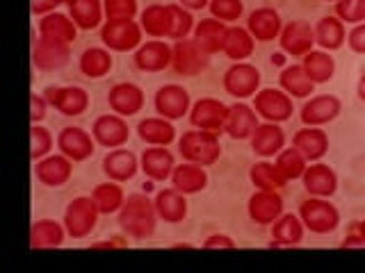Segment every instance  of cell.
Returning <instances> with one entry per match:
<instances>
[{
    "instance_id": "29",
    "label": "cell",
    "mask_w": 365,
    "mask_h": 273,
    "mask_svg": "<svg viewBox=\"0 0 365 273\" xmlns=\"http://www.w3.org/2000/svg\"><path fill=\"white\" fill-rule=\"evenodd\" d=\"M153 203H155L160 221H165V223H180L187 216V198H185V193L174 189V187H171V189H160L155 193Z\"/></svg>"
},
{
    "instance_id": "55",
    "label": "cell",
    "mask_w": 365,
    "mask_h": 273,
    "mask_svg": "<svg viewBox=\"0 0 365 273\" xmlns=\"http://www.w3.org/2000/svg\"><path fill=\"white\" fill-rule=\"evenodd\" d=\"M340 246H342V248H365V239H363L361 232H351Z\"/></svg>"
},
{
    "instance_id": "24",
    "label": "cell",
    "mask_w": 365,
    "mask_h": 273,
    "mask_svg": "<svg viewBox=\"0 0 365 273\" xmlns=\"http://www.w3.org/2000/svg\"><path fill=\"white\" fill-rule=\"evenodd\" d=\"M174 155L167 146H148L140 157V168L144 171L146 178L155 182H165L174 173Z\"/></svg>"
},
{
    "instance_id": "59",
    "label": "cell",
    "mask_w": 365,
    "mask_h": 273,
    "mask_svg": "<svg viewBox=\"0 0 365 273\" xmlns=\"http://www.w3.org/2000/svg\"><path fill=\"white\" fill-rule=\"evenodd\" d=\"M359 232H361V235H363V239H365V219L359 223Z\"/></svg>"
},
{
    "instance_id": "38",
    "label": "cell",
    "mask_w": 365,
    "mask_h": 273,
    "mask_svg": "<svg viewBox=\"0 0 365 273\" xmlns=\"http://www.w3.org/2000/svg\"><path fill=\"white\" fill-rule=\"evenodd\" d=\"M254 46H256V39L251 37V32L247 28L231 26V28H228L222 53L231 62H245L247 57L254 55Z\"/></svg>"
},
{
    "instance_id": "45",
    "label": "cell",
    "mask_w": 365,
    "mask_h": 273,
    "mask_svg": "<svg viewBox=\"0 0 365 273\" xmlns=\"http://www.w3.org/2000/svg\"><path fill=\"white\" fill-rule=\"evenodd\" d=\"M169 11H171V34H169V39H174V41L187 39L190 32H194L192 11L185 9L182 5H169Z\"/></svg>"
},
{
    "instance_id": "12",
    "label": "cell",
    "mask_w": 365,
    "mask_h": 273,
    "mask_svg": "<svg viewBox=\"0 0 365 273\" xmlns=\"http://www.w3.org/2000/svg\"><path fill=\"white\" fill-rule=\"evenodd\" d=\"M153 105L160 117H165L169 121H178L185 117V114H190V107H192L190 91L180 85H163L155 91Z\"/></svg>"
},
{
    "instance_id": "16",
    "label": "cell",
    "mask_w": 365,
    "mask_h": 273,
    "mask_svg": "<svg viewBox=\"0 0 365 273\" xmlns=\"http://www.w3.org/2000/svg\"><path fill=\"white\" fill-rule=\"evenodd\" d=\"M247 212L251 221L258 225H272L283 214V198L279 191L274 189H258L251 193Z\"/></svg>"
},
{
    "instance_id": "13",
    "label": "cell",
    "mask_w": 365,
    "mask_h": 273,
    "mask_svg": "<svg viewBox=\"0 0 365 273\" xmlns=\"http://www.w3.org/2000/svg\"><path fill=\"white\" fill-rule=\"evenodd\" d=\"M57 148H60V153H64L71 162H85V159L94 155L96 139H94V134L78 128V125H68V128H62L60 134H57Z\"/></svg>"
},
{
    "instance_id": "46",
    "label": "cell",
    "mask_w": 365,
    "mask_h": 273,
    "mask_svg": "<svg viewBox=\"0 0 365 273\" xmlns=\"http://www.w3.org/2000/svg\"><path fill=\"white\" fill-rule=\"evenodd\" d=\"M210 14L212 18H220L224 23H235L245 14V3L242 0H210Z\"/></svg>"
},
{
    "instance_id": "48",
    "label": "cell",
    "mask_w": 365,
    "mask_h": 273,
    "mask_svg": "<svg viewBox=\"0 0 365 273\" xmlns=\"http://www.w3.org/2000/svg\"><path fill=\"white\" fill-rule=\"evenodd\" d=\"M30 136H32V151H30V157L34 162H39L46 155H51V148H53V134L41 128L39 123H32L30 128Z\"/></svg>"
},
{
    "instance_id": "51",
    "label": "cell",
    "mask_w": 365,
    "mask_h": 273,
    "mask_svg": "<svg viewBox=\"0 0 365 273\" xmlns=\"http://www.w3.org/2000/svg\"><path fill=\"white\" fill-rule=\"evenodd\" d=\"M32 109H30V121L32 123H41L46 119V112H48L51 107V102L46 100V96H37V94H32Z\"/></svg>"
},
{
    "instance_id": "33",
    "label": "cell",
    "mask_w": 365,
    "mask_h": 273,
    "mask_svg": "<svg viewBox=\"0 0 365 273\" xmlns=\"http://www.w3.org/2000/svg\"><path fill=\"white\" fill-rule=\"evenodd\" d=\"M315 43L319 46L322 50H338L342 43L347 41V30H345V23H342L338 16H322L315 26Z\"/></svg>"
},
{
    "instance_id": "32",
    "label": "cell",
    "mask_w": 365,
    "mask_h": 273,
    "mask_svg": "<svg viewBox=\"0 0 365 273\" xmlns=\"http://www.w3.org/2000/svg\"><path fill=\"white\" fill-rule=\"evenodd\" d=\"M171 187L182 191L185 196L190 193H199L208 187V173H205V166L199 164H176L174 166V173H171Z\"/></svg>"
},
{
    "instance_id": "42",
    "label": "cell",
    "mask_w": 365,
    "mask_h": 273,
    "mask_svg": "<svg viewBox=\"0 0 365 273\" xmlns=\"http://www.w3.org/2000/svg\"><path fill=\"white\" fill-rule=\"evenodd\" d=\"M91 198H94L101 214H114L123 208L125 193L119 182L110 180V182H101V185H96L94 191H91Z\"/></svg>"
},
{
    "instance_id": "6",
    "label": "cell",
    "mask_w": 365,
    "mask_h": 273,
    "mask_svg": "<svg viewBox=\"0 0 365 273\" xmlns=\"http://www.w3.org/2000/svg\"><path fill=\"white\" fill-rule=\"evenodd\" d=\"M174 55H171V68L182 75V77H194L203 73L205 68L210 64V55L205 53L201 46L194 41V39H180V41H174Z\"/></svg>"
},
{
    "instance_id": "41",
    "label": "cell",
    "mask_w": 365,
    "mask_h": 273,
    "mask_svg": "<svg viewBox=\"0 0 365 273\" xmlns=\"http://www.w3.org/2000/svg\"><path fill=\"white\" fill-rule=\"evenodd\" d=\"M112 64H114V60L108 48H87L83 55H80L78 68L85 77L98 80L112 71Z\"/></svg>"
},
{
    "instance_id": "14",
    "label": "cell",
    "mask_w": 365,
    "mask_h": 273,
    "mask_svg": "<svg viewBox=\"0 0 365 273\" xmlns=\"http://www.w3.org/2000/svg\"><path fill=\"white\" fill-rule=\"evenodd\" d=\"M43 96L64 117H80L89 107V94L83 87H46Z\"/></svg>"
},
{
    "instance_id": "35",
    "label": "cell",
    "mask_w": 365,
    "mask_h": 273,
    "mask_svg": "<svg viewBox=\"0 0 365 273\" xmlns=\"http://www.w3.org/2000/svg\"><path fill=\"white\" fill-rule=\"evenodd\" d=\"M68 16L73 18L78 30H94L101 26L106 9H103V0H66Z\"/></svg>"
},
{
    "instance_id": "53",
    "label": "cell",
    "mask_w": 365,
    "mask_h": 273,
    "mask_svg": "<svg viewBox=\"0 0 365 273\" xmlns=\"http://www.w3.org/2000/svg\"><path fill=\"white\" fill-rule=\"evenodd\" d=\"M203 248H235V242L228 235L217 232V235H210L208 239H205Z\"/></svg>"
},
{
    "instance_id": "56",
    "label": "cell",
    "mask_w": 365,
    "mask_h": 273,
    "mask_svg": "<svg viewBox=\"0 0 365 273\" xmlns=\"http://www.w3.org/2000/svg\"><path fill=\"white\" fill-rule=\"evenodd\" d=\"M178 5H182L190 11H197V9H203L210 5V0H178Z\"/></svg>"
},
{
    "instance_id": "49",
    "label": "cell",
    "mask_w": 365,
    "mask_h": 273,
    "mask_svg": "<svg viewBox=\"0 0 365 273\" xmlns=\"http://www.w3.org/2000/svg\"><path fill=\"white\" fill-rule=\"evenodd\" d=\"M106 21L114 18H135L137 16V0H103Z\"/></svg>"
},
{
    "instance_id": "52",
    "label": "cell",
    "mask_w": 365,
    "mask_h": 273,
    "mask_svg": "<svg viewBox=\"0 0 365 273\" xmlns=\"http://www.w3.org/2000/svg\"><path fill=\"white\" fill-rule=\"evenodd\" d=\"M62 3H66V0H32V14L46 16V14H51V11H55Z\"/></svg>"
},
{
    "instance_id": "37",
    "label": "cell",
    "mask_w": 365,
    "mask_h": 273,
    "mask_svg": "<svg viewBox=\"0 0 365 273\" xmlns=\"http://www.w3.org/2000/svg\"><path fill=\"white\" fill-rule=\"evenodd\" d=\"M279 85L285 94L292 96V98H308L315 91V82L306 75L302 64L283 66V71L279 75Z\"/></svg>"
},
{
    "instance_id": "47",
    "label": "cell",
    "mask_w": 365,
    "mask_h": 273,
    "mask_svg": "<svg viewBox=\"0 0 365 273\" xmlns=\"http://www.w3.org/2000/svg\"><path fill=\"white\" fill-rule=\"evenodd\" d=\"M336 16L342 23L359 26L365 21V0H336Z\"/></svg>"
},
{
    "instance_id": "7",
    "label": "cell",
    "mask_w": 365,
    "mask_h": 273,
    "mask_svg": "<svg viewBox=\"0 0 365 273\" xmlns=\"http://www.w3.org/2000/svg\"><path fill=\"white\" fill-rule=\"evenodd\" d=\"M224 91L235 100L256 96L260 89V71L249 62H233L224 73Z\"/></svg>"
},
{
    "instance_id": "9",
    "label": "cell",
    "mask_w": 365,
    "mask_h": 273,
    "mask_svg": "<svg viewBox=\"0 0 365 273\" xmlns=\"http://www.w3.org/2000/svg\"><path fill=\"white\" fill-rule=\"evenodd\" d=\"M71 60V43L57 41L51 37H41L34 39L32 46V64L39 68V71L48 73V71H57L68 64Z\"/></svg>"
},
{
    "instance_id": "57",
    "label": "cell",
    "mask_w": 365,
    "mask_h": 273,
    "mask_svg": "<svg viewBox=\"0 0 365 273\" xmlns=\"http://www.w3.org/2000/svg\"><path fill=\"white\" fill-rule=\"evenodd\" d=\"M356 96H359V100H363V102H365V73L359 77V85H356Z\"/></svg>"
},
{
    "instance_id": "18",
    "label": "cell",
    "mask_w": 365,
    "mask_h": 273,
    "mask_svg": "<svg viewBox=\"0 0 365 273\" xmlns=\"http://www.w3.org/2000/svg\"><path fill=\"white\" fill-rule=\"evenodd\" d=\"M302 185L308 196L331 198L338 191V176L329 164L313 162L306 166L304 176H302Z\"/></svg>"
},
{
    "instance_id": "4",
    "label": "cell",
    "mask_w": 365,
    "mask_h": 273,
    "mask_svg": "<svg viewBox=\"0 0 365 273\" xmlns=\"http://www.w3.org/2000/svg\"><path fill=\"white\" fill-rule=\"evenodd\" d=\"M142 26L135 18H114L106 21L101 28V41L108 50L128 53L142 46Z\"/></svg>"
},
{
    "instance_id": "43",
    "label": "cell",
    "mask_w": 365,
    "mask_h": 273,
    "mask_svg": "<svg viewBox=\"0 0 365 273\" xmlns=\"http://www.w3.org/2000/svg\"><path fill=\"white\" fill-rule=\"evenodd\" d=\"M249 178H251V182H254L256 189H274V191H279L285 182H288L279 171V166L267 162V159H262V162L251 166Z\"/></svg>"
},
{
    "instance_id": "21",
    "label": "cell",
    "mask_w": 365,
    "mask_h": 273,
    "mask_svg": "<svg viewBox=\"0 0 365 273\" xmlns=\"http://www.w3.org/2000/svg\"><path fill=\"white\" fill-rule=\"evenodd\" d=\"M258 128V114L256 109L247 105V102H233L228 105V117L224 123V132L231 136V139H251V134Z\"/></svg>"
},
{
    "instance_id": "17",
    "label": "cell",
    "mask_w": 365,
    "mask_h": 273,
    "mask_svg": "<svg viewBox=\"0 0 365 273\" xmlns=\"http://www.w3.org/2000/svg\"><path fill=\"white\" fill-rule=\"evenodd\" d=\"M342 109V102L338 96L334 94H319V96H313L311 100H306L302 109H299V117H302V123L304 125H327L334 121Z\"/></svg>"
},
{
    "instance_id": "44",
    "label": "cell",
    "mask_w": 365,
    "mask_h": 273,
    "mask_svg": "<svg viewBox=\"0 0 365 273\" xmlns=\"http://www.w3.org/2000/svg\"><path fill=\"white\" fill-rule=\"evenodd\" d=\"M274 164L279 166V171L283 173L285 180H297V178L304 176V171L308 166V159L299 151H297L294 146H288L277 155V162H274Z\"/></svg>"
},
{
    "instance_id": "34",
    "label": "cell",
    "mask_w": 365,
    "mask_h": 273,
    "mask_svg": "<svg viewBox=\"0 0 365 273\" xmlns=\"http://www.w3.org/2000/svg\"><path fill=\"white\" fill-rule=\"evenodd\" d=\"M39 34L41 37L64 41V43H73L78 37V26L68 14H62V11H51V14L41 16V21H39Z\"/></svg>"
},
{
    "instance_id": "5",
    "label": "cell",
    "mask_w": 365,
    "mask_h": 273,
    "mask_svg": "<svg viewBox=\"0 0 365 273\" xmlns=\"http://www.w3.org/2000/svg\"><path fill=\"white\" fill-rule=\"evenodd\" d=\"M98 208L91 196H78L66 205L64 210V228L66 235L73 239H85L98 223Z\"/></svg>"
},
{
    "instance_id": "2",
    "label": "cell",
    "mask_w": 365,
    "mask_h": 273,
    "mask_svg": "<svg viewBox=\"0 0 365 273\" xmlns=\"http://www.w3.org/2000/svg\"><path fill=\"white\" fill-rule=\"evenodd\" d=\"M178 153L182 155L185 162L199 164V166H210L222 157V144L217 132L210 130H187L178 139Z\"/></svg>"
},
{
    "instance_id": "10",
    "label": "cell",
    "mask_w": 365,
    "mask_h": 273,
    "mask_svg": "<svg viewBox=\"0 0 365 273\" xmlns=\"http://www.w3.org/2000/svg\"><path fill=\"white\" fill-rule=\"evenodd\" d=\"M228 117V105L220 98H199L192 102L190 107V123L199 130H210V132H224V123Z\"/></svg>"
},
{
    "instance_id": "27",
    "label": "cell",
    "mask_w": 365,
    "mask_h": 273,
    "mask_svg": "<svg viewBox=\"0 0 365 273\" xmlns=\"http://www.w3.org/2000/svg\"><path fill=\"white\" fill-rule=\"evenodd\" d=\"M292 146L308 159V162H319V159L329 153V134L322 128L306 125V128L294 132Z\"/></svg>"
},
{
    "instance_id": "22",
    "label": "cell",
    "mask_w": 365,
    "mask_h": 273,
    "mask_svg": "<svg viewBox=\"0 0 365 273\" xmlns=\"http://www.w3.org/2000/svg\"><path fill=\"white\" fill-rule=\"evenodd\" d=\"M247 30L251 32V37H254L256 41H262V43L279 39V34L283 30L281 14L274 7H258L249 14Z\"/></svg>"
},
{
    "instance_id": "31",
    "label": "cell",
    "mask_w": 365,
    "mask_h": 273,
    "mask_svg": "<svg viewBox=\"0 0 365 273\" xmlns=\"http://www.w3.org/2000/svg\"><path fill=\"white\" fill-rule=\"evenodd\" d=\"M137 134L148 146H169L176 139V128L169 119L158 114V117H148L137 123Z\"/></svg>"
},
{
    "instance_id": "19",
    "label": "cell",
    "mask_w": 365,
    "mask_h": 273,
    "mask_svg": "<svg viewBox=\"0 0 365 273\" xmlns=\"http://www.w3.org/2000/svg\"><path fill=\"white\" fill-rule=\"evenodd\" d=\"M171 55H174V48L169 43H165L163 39H151L144 41L140 48L135 50V66L144 73H158L165 71L167 66H171Z\"/></svg>"
},
{
    "instance_id": "20",
    "label": "cell",
    "mask_w": 365,
    "mask_h": 273,
    "mask_svg": "<svg viewBox=\"0 0 365 273\" xmlns=\"http://www.w3.org/2000/svg\"><path fill=\"white\" fill-rule=\"evenodd\" d=\"M73 173V162L64 153L46 155L39 162H34V176L43 187H62Z\"/></svg>"
},
{
    "instance_id": "1",
    "label": "cell",
    "mask_w": 365,
    "mask_h": 273,
    "mask_svg": "<svg viewBox=\"0 0 365 273\" xmlns=\"http://www.w3.org/2000/svg\"><path fill=\"white\" fill-rule=\"evenodd\" d=\"M117 221L121 230L133 239H148L155 235L158 228V210L155 203L146 193H128L123 208L117 212Z\"/></svg>"
},
{
    "instance_id": "50",
    "label": "cell",
    "mask_w": 365,
    "mask_h": 273,
    "mask_svg": "<svg viewBox=\"0 0 365 273\" xmlns=\"http://www.w3.org/2000/svg\"><path fill=\"white\" fill-rule=\"evenodd\" d=\"M347 43L354 53L359 55H365V21L359 23V26H354L349 32H347Z\"/></svg>"
},
{
    "instance_id": "3",
    "label": "cell",
    "mask_w": 365,
    "mask_h": 273,
    "mask_svg": "<svg viewBox=\"0 0 365 273\" xmlns=\"http://www.w3.org/2000/svg\"><path fill=\"white\" fill-rule=\"evenodd\" d=\"M299 219L306 230L313 235H329L334 232L340 223V212L331 200L319 196H308L299 205Z\"/></svg>"
},
{
    "instance_id": "60",
    "label": "cell",
    "mask_w": 365,
    "mask_h": 273,
    "mask_svg": "<svg viewBox=\"0 0 365 273\" xmlns=\"http://www.w3.org/2000/svg\"><path fill=\"white\" fill-rule=\"evenodd\" d=\"M324 3H336V0H324Z\"/></svg>"
},
{
    "instance_id": "23",
    "label": "cell",
    "mask_w": 365,
    "mask_h": 273,
    "mask_svg": "<svg viewBox=\"0 0 365 273\" xmlns=\"http://www.w3.org/2000/svg\"><path fill=\"white\" fill-rule=\"evenodd\" d=\"M108 105L119 117H135L144 107V91L133 82H117L108 94Z\"/></svg>"
},
{
    "instance_id": "26",
    "label": "cell",
    "mask_w": 365,
    "mask_h": 273,
    "mask_svg": "<svg viewBox=\"0 0 365 273\" xmlns=\"http://www.w3.org/2000/svg\"><path fill=\"white\" fill-rule=\"evenodd\" d=\"M137 168H140V159H137L133 151H125V148H112L103 157V173L108 176V180L128 182L135 178Z\"/></svg>"
},
{
    "instance_id": "39",
    "label": "cell",
    "mask_w": 365,
    "mask_h": 273,
    "mask_svg": "<svg viewBox=\"0 0 365 273\" xmlns=\"http://www.w3.org/2000/svg\"><path fill=\"white\" fill-rule=\"evenodd\" d=\"M140 26L146 32V37H155V39L169 37L171 34L169 5H148L140 16Z\"/></svg>"
},
{
    "instance_id": "15",
    "label": "cell",
    "mask_w": 365,
    "mask_h": 273,
    "mask_svg": "<svg viewBox=\"0 0 365 273\" xmlns=\"http://www.w3.org/2000/svg\"><path fill=\"white\" fill-rule=\"evenodd\" d=\"M91 134L98 146H106L108 151L112 148H121L130 136V128L125 123V117H119V114H103L91 125Z\"/></svg>"
},
{
    "instance_id": "36",
    "label": "cell",
    "mask_w": 365,
    "mask_h": 273,
    "mask_svg": "<svg viewBox=\"0 0 365 273\" xmlns=\"http://www.w3.org/2000/svg\"><path fill=\"white\" fill-rule=\"evenodd\" d=\"M302 66L306 75L313 80L315 85H324L329 80H334L336 75V60L334 55H329V50H311L302 57Z\"/></svg>"
},
{
    "instance_id": "40",
    "label": "cell",
    "mask_w": 365,
    "mask_h": 273,
    "mask_svg": "<svg viewBox=\"0 0 365 273\" xmlns=\"http://www.w3.org/2000/svg\"><path fill=\"white\" fill-rule=\"evenodd\" d=\"M66 228L53 219H39L30 228V246L32 248H53L64 242Z\"/></svg>"
},
{
    "instance_id": "30",
    "label": "cell",
    "mask_w": 365,
    "mask_h": 273,
    "mask_svg": "<svg viewBox=\"0 0 365 273\" xmlns=\"http://www.w3.org/2000/svg\"><path fill=\"white\" fill-rule=\"evenodd\" d=\"M226 34H228V26L220 18H203L194 26V41H197L201 48L215 55V53H222L224 48V41H226Z\"/></svg>"
},
{
    "instance_id": "58",
    "label": "cell",
    "mask_w": 365,
    "mask_h": 273,
    "mask_svg": "<svg viewBox=\"0 0 365 273\" xmlns=\"http://www.w3.org/2000/svg\"><path fill=\"white\" fill-rule=\"evenodd\" d=\"M174 248H194V246L187 244V242H182V244H174Z\"/></svg>"
},
{
    "instance_id": "8",
    "label": "cell",
    "mask_w": 365,
    "mask_h": 273,
    "mask_svg": "<svg viewBox=\"0 0 365 273\" xmlns=\"http://www.w3.org/2000/svg\"><path fill=\"white\" fill-rule=\"evenodd\" d=\"M254 109L260 119H265L269 123H283L292 119V96L285 94L283 89H258V94L254 96Z\"/></svg>"
},
{
    "instance_id": "25",
    "label": "cell",
    "mask_w": 365,
    "mask_h": 273,
    "mask_svg": "<svg viewBox=\"0 0 365 273\" xmlns=\"http://www.w3.org/2000/svg\"><path fill=\"white\" fill-rule=\"evenodd\" d=\"M285 148V132L279 123H258V128L251 134V151H254L258 157L267 159L279 155Z\"/></svg>"
},
{
    "instance_id": "28",
    "label": "cell",
    "mask_w": 365,
    "mask_h": 273,
    "mask_svg": "<svg viewBox=\"0 0 365 273\" xmlns=\"http://www.w3.org/2000/svg\"><path fill=\"white\" fill-rule=\"evenodd\" d=\"M304 223L299 214H281L277 221L272 223V242L269 248H288L302 244L304 239Z\"/></svg>"
},
{
    "instance_id": "54",
    "label": "cell",
    "mask_w": 365,
    "mask_h": 273,
    "mask_svg": "<svg viewBox=\"0 0 365 273\" xmlns=\"http://www.w3.org/2000/svg\"><path fill=\"white\" fill-rule=\"evenodd\" d=\"M128 246V242H125L123 237H110L108 242H96L91 244V248H125Z\"/></svg>"
},
{
    "instance_id": "11",
    "label": "cell",
    "mask_w": 365,
    "mask_h": 273,
    "mask_svg": "<svg viewBox=\"0 0 365 273\" xmlns=\"http://www.w3.org/2000/svg\"><path fill=\"white\" fill-rule=\"evenodd\" d=\"M279 46H281V50L288 53L290 57H304L306 53H311L315 46L313 26L304 18L285 23L279 34Z\"/></svg>"
}]
</instances>
